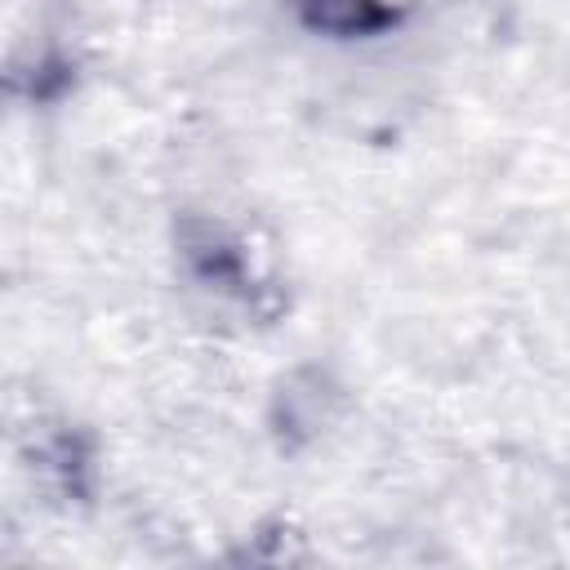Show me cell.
Returning <instances> with one entry per match:
<instances>
[{"mask_svg": "<svg viewBox=\"0 0 570 570\" xmlns=\"http://www.w3.org/2000/svg\"><path fill=\"white\" fill-rule=\"evenodd\" d=\"M303 4H307V22L325 31H365L383 18L374 0H303Z\"/></svg>", "mask_w": 570, "mask_h": 570, "instance_id": "6da1fadb", "label": "cell"}]
</instances>
